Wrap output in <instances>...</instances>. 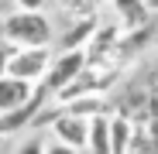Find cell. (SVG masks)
Returning a JSON list of instances; mask_svg holds the SVG:
<instances>
[{"mask_svg":"<svg viewBox=\"0 0 158 154\" xmlns=\"http://www.w3.org/2000/svg\"><path fill=\"white\" fill-rule=\"evenodd\" d=\"M0 38L10 41L17 51L21 48H52V41H55V24H52L48 14L14 10V14L4 17V24H0Z\"/></svg>","mask_w":158,"mask_h":154,"instance_id":"cell-1","label":"cell"},{"mask_svg":"<svg viewBox=\"0 0 158 154\" xmlns=\"http://www.w3.org/2000/svg\"><path fill=\"white\" fill-rule=\"evenodd\" d=\"M117 82H120V69L86 65V72L79 75V79H76L69 89H62L55 99L48 103V106H52V110H62V106H69V103H76V99H86V96H107Z\"/></svg>","mask_w":158,"mask_h":154,"instance_id":"cell-2","label":"cell"},{"mask_svg":"<svg viewBox=\"0 0 158 154\" xmlns=\"http://www.w3.org/2000/svg\"><path fill=\"white\" fill-rule=\"evenodd\" d=\"M45 116H48V134H52V140H59V144H65V147H76V151L86 154L89 120L76 116V113H69V110H52V106H45V113L38 116V123H45ZM38 123H35V127H38Z\"/></svg>","mask_w":158,"mask_h":154,"instance_id":"cell-3","label":"cell"},{"mask_svg":"<svg viewBox=\"0 0 158 154\" xmlns=\"http://www.w3.org/2000/svg\"><path fill=\"white\" fill-rule=\"evenodd\" d=\"M86 65H89V58H86V51H55V62H52V69H48V75H45V89H48V96L55 99L62 89H69L79 75L86 72Z\"/></svg>","mask_w":158,"mask_h":154,"instance_id":"cell-4","label":"cell"},{"mask_svg":"<svg viewBox=\"0 0 158 154\" xmlns=\"http://www.w3.org/2000/svg\"><path fill=\"white\" fill-rule=\"evenodd\" d=\"M52 62H55V48H21L7 69V75L21 79V82H31V86H41Z\"/></svg>","mask_w":158,"mask_h":154,"instance_id":"cell-5","label":"cell"},{"mask_svg":"<svg viewBox=\"0 0 158 154\" xmlns=\"http://www.w3.org/2000/svg\"><path fill=\"white\" fill-rule=\"evenodd\" d=\"M48 103H52L48 89L38 86L35 96L24 103V106H17V110H10V113H0V134H4V137H14V134H21V130H31V127L38 123V116L45 113Z\"/></svg>","mask_w":158,"mask_h":154,"instance_id":"cell-6","label":"cell"},{"mask_svg":"<svg viewBox=\"0 0 158 154\" xmlns=\"http://www.w3.org/2000/svg\"><path fill=\"white\" fill-rule=\"evenodd\" d=\"M100 28V17H83V21H69V28L59 34L55 51H86L93 34Z\"/></svg>","mask_w":158,"mask_h":154,"instance_id":"cell-7","label":"cell"},{"mask_svg":"<svg viewBox=\"0 0 158 154\" xmlns=\"http://www.w3.org/2000/svg\"><path fill=\"white\" fill-rule=\"evenodd\" d=\"M110 10L117 14V24L124 31H144V28H151L148 0H110Z\"/></svg>","mask_w":158,"mask_h":154,"instance_id":"cell-8","label":"cell"},{"mask_svg":"<svg viewBox=\"0 0 158 154\" xmlns=\"http://www.w3.org/2000/svg\"><path fill=\"white\" fill-rule=\"evenodd\" d=\"M35 89H38V86L4 75V79H0V113H10V110L24 106V103H28V99L35 96Z\"/></svg>","mask_w":158,"mask_h":154,"instance_id":"cell-9","label":"cell"},{"mask_svg":"<svg viewBox=\"0 0 158 154\" xmlns=\"http://www.w3.org/2000/svg\"><path fill=\"white\" fill-rule=\"evenodd\" d=\"M131 137H134V120L124 110H114V116H110V147H114V154H127Z\"/></svg>","mask_w":158,"mask_h":154,"instance_id":"cell-10","label":"cell"},{"mask_svg":"<svg viewBox=\"0 0 158 154\" xmlns=\"http://www.w3.org/2000/svg\"><path fill=\"white\" fill-rule=\"evenodd\" d=\"M110 116H93L89 120V144H86V154H114L110 147Z\"/></svg>","mask_w":158,"mask_h":154,"instance_id":"cell-11","label":"cell"},{"mask_svg":"<svg viewBox=\"0 0 158 154\" xmlns=\"http://www.w3.org/2000/svg\"><path fill=\"white\" fill-rule=\"evenodd\" d=\"M127 154H158V137L148 130L144 123H134V137H131Z\"/></svg>","mask_w":158,"mask_h":154,"instance_id":"cell-12","label":"cell"},{"mask_svg":"<svg viewBox=\"0 0 158 154\" xmlns=\"http://www.w3.org/2000/svg\"><path fill=\"white\" fill-rule=\"evenodd\" d=\"M14 55H17V48H14L10 41H4V38H0V79H4V75H7V69H10Z\"/></svg>","mask_w":158,"mask_h":154,"instance_id":"cell-13","label":"cell"},{"mask_svg":"<svg viewBox=\"0 0 158 154\" xmlns=\"http://www.w3.org/2000/svg\"><path fill=\"white\" fill-rule=\"evenodd\" d=\"M14 154H45V140L41 137H28L14 147Z\"/></svg>","mask_w":158,"mask_h":154,"instance_id":"cell-14","label":"cell"},{"mask_svg":"<svg viewBox=\"0 0 158 154\" xmlns=\"http://www.w3.org/2000/svg\"><path fill=\"white\" fill-rule=\"evenodd\" d=\"M48 0H14V10H24V14H45Z\"/></svg>","mask_w":158,"mask_h":154,"instance_id":"cell-15","label":"cell"},{"mask_svg":"<svg viewBox=\"0 0 158 154\" xmlns=\"http://www.w3.org/2000/svg\"><path fill=\"white\" fill-rule=\"evenodd\" d=\"M45 154H83V151H76V147H65V144H59V140H45Z\"/></svg>","mask_w":158,"mask_h":154,"instance_id":"cell-16","label":"cell"},{"mask_svg":"<svg viewBox=\"0 0 158 154\" xmlns=\"http://www.w3.org/2000/svg\"><path fill=\"white\" fill-rule=\"evenodd\" d=\"M4 17H7V4L0 0V24H4Z\"/></svg>","mask_w":158,"mask_h":154,"instance_id":"cell-17","label":"cell"},{"mask_svg":"<svg viewBox=\"0 0 158 154\" xmlns=\"http://www.w3.org/2000/svg\"><path fill=\"white\" fill-rule=\"evenodd\" d=\"M148 10H151V14H158V0H148Z\"/></svg>","mask_w":158,"mask_h":154,"instance_id":"cell-18","label":"cell"},{"mask_svg":"<svg viewBox=\"0 0 158 154\" xmlns=\"http://www.w3.org/2000/svg\"><path fill=\"white\" fill-rule=\"evenodd\" d=\"M4 140H7V137H4V134H0V144H4Z\"/></svg>","mask_w":158,"mask_h":154,"instance_id":"cell-19","label":"cell"},{"mask_svg":"<svg viewBox=\"0 0 158 154\" xmlns=\"http://www.w3.org/2000/svg\"><path fill=\"white\" fill-rule=\"evenodd\" d=\"M155 58H158V48H155Z\"/></svg>","mask_w":158,"mask_h":154,"instance_id":"cell-20","label":"cell"}]
</instances>
